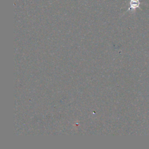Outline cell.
I'll list each match as a JSON object with an SVG mask.
<instances>
[{
	"label": "cell",
	"instance_id": "1",
	"mask_svg": "<svg viewBox=\"0 0 149 149\" xmlns=\"http://www.w3.org/2000/svg\"><path fill=\"white\" fill-rule=\"evenodd\" d=\"M130 7L129 8L128 10H134L136 9L139 8L140 5V0H130Z\"/></svg>",
	"mask_w": 149,
	"mask_h": 149
}]
</instances>
